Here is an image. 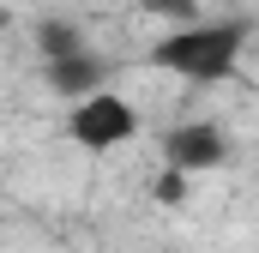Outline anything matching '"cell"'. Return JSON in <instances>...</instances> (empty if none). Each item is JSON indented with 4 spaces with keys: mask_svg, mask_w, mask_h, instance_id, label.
<instances>
[{
    "mask_svg": "<svg viewBox=\"0 0 259 253\" xmlns=\"http://www.w3.org/2000/svg\"><path fill=\"white\" fill-rule=\"evenodd\" d=\"M247 36H253L247 18H187V24L163 30L145 61L187 85H223L247 55Z\"/></svg>",
    "mask_w": 259,
    "mask_h": 253,
    "instance_id": "1",
    "label": "cell"
},
{
    "mask_svg": "<svg viewBox=\"0 0 259 253\" xmlns=\"http://www.w3.org/2000/svg\"><path fill=\"white\" fill-rule=\"evenodd\" d=\"M66 139H72L78 151H91V157L121 151V145L139 139V109L103 85V91H91V97H78V103L66 109Z\"/></svg>",
    "mask_w": 259,
    "mask_h": 253,
    "instance_id": "2",
    "label": "cell"
},
{
    "mask_svg": "<svg viewBox=\"0 0 259 253\" xmlns=\"http://www.w3.org/2000/svg\"><path fill=\"white\" fill-rule=\"evenodd\" d=\"M163 157L181 175H211V169L229 163V133L217 121H181V126L163 133Z\"/></svg>",
    "mask_w": 259,
    "mask_h": 253,
    "instance_id": "3",
    "label": "cell"
},
{
    "mask_svg": "<svg viewBox=\"0 0 259 253\" xmlns=\"http://www.w3.org/2000/svg\"><path fill=\"white\" fill-rule=\"evenodd\" d=\"M42 78H49V91H61V97H91V91H103V78H109V61L103 55H91V49H72L61 61H42Z\"/></svg>",
    "mask_w": 259,
    "mask_h": 253,
    "instance_id": "4",
    "label": "cell"
},
{
    "mask_svg": "<svg viewBox=\"0 0 259 253\" xmlns=\"http://www.w3.org/2000/svg\"><path fill=\"white\" fill-rule=\"evenodd\" d=\"M36 49H42V61H61L72 49H84V30H78L72 18H42V24H36Z\"/></svg>",
    "mask_w": 259,
    "mask_h": 253,
    "instance_id": "5",
    "label": "cell"
},
{
    "mask_svg": "<svg viewBox=\"0 0 259 253\" xmlns=\"http://www.w3.org/2000/svg\"><path fill=\"white\" fill-rule=\"evenodd\" d=\"M139 12L163 18V24H187V18H199V0H139Z\"/></svg>",
    "mask_w": 259,
    "mask_h": 253,
    "instance_id": "6",
    "label": "cell"
},
{
    "mask_svg": "<svg viewBox=\"0 0 259 253\" xmlns=\"http://www.w3.org/2000/svg\"><path fill=\"white\" fill-rule=\"evenodd\" d=\"M187 187H193V175L163 169V181H157V193H151V199H157V205H181V199H187Z\"/></svg>",
    "mask_w": 259,
    "mask_h": 253,
    "instance_id": "7",
    "label": "cell"
}]
</instances>
